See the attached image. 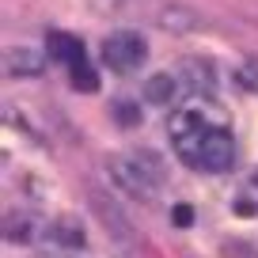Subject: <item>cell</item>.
<instances>
[{
	"label": "cell",
	"instance_id": "cell-1",
	"mask_svg": "<svg viewBox=\"0 0 258 258\" xmlns=\"http://www.w3.org/2000/svg\"><path fill=\"white\" fill-rule=\"evenodd\" d=\"M106 175L125 198L133 202H156V190L163 182V163L156 152L141 156H110L106 160Z\"/></svg>",
	"mask_w": 258,
	"mask_h": 258
},
{
	"label": "cell",
	"instance_id": "cell-2",
	"mask_svg": "<svg viewBox=\"0 0 258 258\" xmlns=\"http://www.w3.org/2000/svg\"><path fill=\"white\" fill-rule=\"evenodd\" d=\"M213 125H224V118H220V114H213L205 99H202L198 106H182V110H175V118H171L167 133H171V148H175L178 160L194 167V160H198V148H202V141L209 137V129H213Z\"/></svg>",
	"mask_w": 258,
	"mask_h": 258
},
{
	"label": "cell",
	"instance_id": "cell-3",
	"mask_svg": "<svg viewBox=\"0 0 258 258\" xmlns=\"http://www.w3.org/2000/svg\"><path fill=\"white\" fill-rule=\"evenodd\" d=\"M148 61V42L137 31H110L103 38V64L110 73H133Z\"/></svg>",
	"mask_w": 258,
	"mask_h": 258
},
{
	"label": "cell",
	"instance_id": "cell-4",
	"mask_svg": "<svg viewBox=\"0 0 258 258\" xmlns=\"http://www.w3.org/2000/svg\"><path fill=\"white\" fill-rule=\"evenodd\" d=\"M232 163H235V141H232V133H228V121H224V125H213V129H209V137H205L202 148H198V160H194V167L220 175V171H228Z\"/></svg>",
	"mask_w": 258,
	"mask_h": 258
},
{
	"label": "cell",
	"instance_id": "cell-5",
	"mask_svg": "<svg viewBox=\"0 0 258 258\" xmlns=\"http://www.w3.org/2000/svg\"><path fill=\"white\" fill-rule=\"evenodd\" d=\"M156 27L171 34H190L202 27V16L190 8V4H160L156 8Z\"/></svg>",
	"mask_w": 258,
	"mask_h": 258
},
{
	"label": "cell",
	"instance_id": "cell-6",
	"mask_svg": "<svg viewBox=\"0 0 258 258\" xmlns=\"http://www.w3.org/2000/svg\"><path fill=\"white\" fill-rule=\"evenodd\" d=\"M46 69V53L42 49H31V46H12L4 53V73L8 76H42Z\"/></svg>",
	"mask_w": 258,
	"mask_h": 258
},
{
	"label": "cell",
	"instance_id": "cell-7",
	"mask_svg": "<svg viewBox=\"0 0 258 258\" xmlns=\"http://www.w3.org/2000/svg\"><path fill=\"white\" fill-rule=\"evenodd\" d=\"M84 224L76 217H57L53 224H49V243L53 247H64V250H76V247H84Z\"/></svg>",
	"mask_w": 258,
	"mask_h": 258
},
{
	"label": "cell",
	"instance_id": "cell-8",
	"mask_svg": "<svg viewBox=\"0 0 258 258\" xmlns=\"http://www.w3.org/2000/svg\"><path fill=\"white\" fill-rule=\"evenodd\" d=\"M49 61H61V64H80V61H88L84 57V42L80 38H73V34H61V31H53L49 34Z\"/></svg>",
	"mask_w": 258,
	"mask_h": 258
},
{
	"label": "cell",
	"instance_id": "cell-9",
	"mask_svg": "<svg viewBox=\"0 0 258 258\" xmlns=\"http://www.w3.org/2000/svg\"><path fill=\"white\" fill-rule=\"evenodd\" d=\"M145 99L152 106H171L178 99V80L171 73H156V76H148L145 80Z\"/></svg>",
	"mask_w": 258,
	"mask_h": 258
},
{
	"label": "cell",
	"instance_id": "cell-10",
	"mask_svg": "<svg viewBox=\"0 0 258 258\" xmlns=\"http://www.w3.org/2000/svg\"><path fill=\"white\" fill-rule=\"evenodd\" d=\"M182 76H186V84H190L198 95H213V88H217V76H213V64L209 61H198V57H186L182 61Z\"/></svg>",
	"mask_w": 258,
	"mask_h": 258
},
{
	"label": "cell",
	"instance_id": "cell-11",
	"mask_svg": "<svg viewBox=\"0 0 258 258\" xmlns=\"http://www.w3.org/2000/svg\"><path fill=\"white\" fill-rule=\"evenodd\" d=\"M91 202H95V209H99V217H103V224H106V232H114V235H121V239H129V235H133V228H129V220L121 217V209L118 205H106V198L103 194H95V198H91Z\"/></svg>",
	"mask_w": 258,
	"mask_h": 258
},
{
	"label": "cell",
	"instance_id": "cell-12",
	"mask_svg": "<svg viewBox=\"0 0 258 258\" xmlns=\"http://www.w3.org/2000/svg\"><path fill=\"white\" fill-rule=\"evenodd\" d=\"M110 114L118 118V125H121V129L141 125V106H133L129 99H114V103H110Z\"/></svg>",
	"mask_w": 258,
	"mask_h": 258
},
{
	"label": "cell",
	"instance_id": "cell-13",
	"mask_svg": "<svg viewBox=\"0 0 258 258\" xmlns=\"http://www.w3.org/2000/svg\"><path fill=\"white\" fill-rule=\"evenodd\" d=\"M69 80H73V88H80V91H95L99 88V76H95V69H91L88 61L73 64V69H69Z\"/></svg>",
	"mask_w": 258,
	"mask_h": 258
},
{
	"label": "cell",
	"instance_id": "cell-14",
	"mask_svg": "<svg viewBox=\"0 0 258 258\" xmlns=\"http://www.w3.org/2000/svg\"><path fill=\"white\" fill-rule=\"evenodd\" d=\"M4 235H8V243H27V239H31V224H27L23 217H16V213H8V220H4Z\"/></svg>",
	"mask_w": 258,
	"mask_h": 258
},
{
	"label": "cell",
	"instance_id": "cell-15",
	"mask_svg": "<svg viewBox=\"0 0 258 258\" xmlns=\"http://www.w3.org/2000/svg\"><path fill=\"white\" fill-rule=\"evenodd\" d=\"M235 80L243 84L247 91H254L258 95V57H247V61L239 64V73H235Z\"/></svg>",
	"mask_w": 258,
	"mask_h": 258
},
{
	"label": "cell",
	"instance_id": "cell-16",
	"mask_svg": "<svg viewBox=\"0 0 258 258\" xmlns=\"http://www.w3.org/2000/svg\"><path fill=\"white\" fill-rule=\"evenodd\" d=\"M175 224L178 228H190L194 224V209H190V205H175Z\"/></svg>",
	"mask_w": 258,
	"mask_h": 258
},
{
	"label": "cell",
	"instance_id": "cell-17",
	"mask_svg": "<svg viewBox=\"0 0 258 258\" xmlns=\"http://www.w3.org/2000/svg\"><path fill=\"white\" fill-rule=\"evenodd\" d=\"M91 8H95V12H121V8H125V0H91Z\"/></svg>",
	"mask_w": 258,
	"mask_h": 258
},
{
	"label": "cell",
	"instance_id": "cell-18",
	"mask_svg": "<svg viewBox=\"0 0 258 258\" xmlns=\"http://www.w3.org/2000/svg\"><path fill=\"white\" fill-rule=\"evenodd\" d=\"M38 258H61V254H38Z\"/></svg>",
	"mask_w": 258,
	"mask_h": 258
},
{
	"label": "cell",
	"instance_id": "cell-19",
	"mask_svg": "<svg viewBox=\"0 0 258 258\" xmlns=\"http://www.w3.org/2000/svg\"><path fill=\"white\" fill-rule=\"evenodd\" d=\"M114 258H125V254H114Z\"/></svg>",
	"mask_w": 258,
	"mask_h": 258
}]
</instances>
